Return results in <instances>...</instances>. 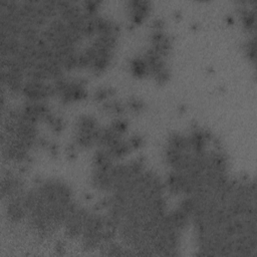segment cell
Wrapping results in <instances>:
<instances>
[{"label": "cell", "mask_w": 257, "mask_h": 257, "mask_svg": "<svg viewBox=\"0 0 257 257\" xmlns=\"http://www.w3.org/2000/svg\"><path fill=\"white\" fill-rule=\"evenodd\" d=\"M100 127L97 125V121L90 115H81L75 124V142L78 146L83 148H89L93 145H97Z\"/></svg>", "instance_id": "obj_1"}, {"label": "cell", "mask_w": 257, "mask_h": 257, "mask_svg": "<svg viewBox=\"0 0 257 257\" xmlns=\"http://www.w3.org/2000/svg\"><path fill=\"white\" fill-rule=\"evenodd\" d=\"M128 5V13L131 19L135 23L142 22L145 17L148 15L151 7V3L148 1H130L127 2Z\"/></svg>", "instance_id": "obj_2"}]
</instances>
